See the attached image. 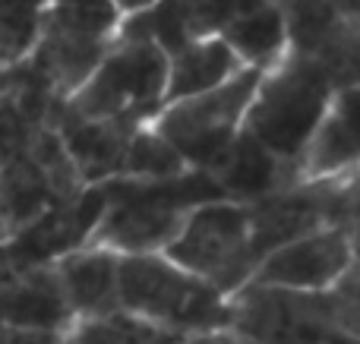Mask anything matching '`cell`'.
I'll return each mask as SVG.
<instances>
[{"mask_svg":"<svg viewBox=\"0 0 360 344\" xmlns=\"http://www.w3.org/2000/svg\"><path fill=\"white\" fill-rule=\"evenodd\" d=\"M63 335L57 332H35V329H13L0 326V344H60Z\"/></svg>","mask_w":360,"mask_h":344,"instance_id":"7402d4cb","label":"cell"},{"mask_svg":"<svg viewBox=\"0 0 360 344\" xmlns=\"http://www.w3.org/2000/svg\"><path fill=\"white\" fill-rule=\"evenodd\" d=\"M338 86L323 63L288 51L278 63L262 70L240 133L275 158L297 164L307 139L316 130Z\"/></svg>","mask_w":360,"mask_h":344,"instance_id":"3957f363","label":"cell"},{"mask_svg":"<svg viewBox=\"0 0 360 344\" xmlns=\"http://www.w3.org/2000/svg\"><path fill=\"white\" fill-rule=\"evenodd\" d=\"M237 344H240V341H237ZM335 344H357V341H335Z\"/></svg>","mask_w":360,"mask_h":344,"instance_id":"484cf974","label":"cell"},{"mask_svg":"<svg viewBox=\"0 0 360 344\" xmlns=\"http://www.w3.org/2000/svg\"><path fill=\"white\" fill-rule=\"evenodd\" d=\"M54 275L76 319L114 313L117 307V256L98 246H79L54 259Z\"/></svg>","mask_w":360,"mask_h":344,"instance_id":"4fadbf2b","label":"cell"},{"mask_svg":"<svg viewBox=\"0 0 360 344\" xmlns=\"http://www.w3.org/2000/svg\"><path fill=\"white\" fill-rule=\"evenodd\" d=\"M345 174H357V86H345L332 95L294 164L297 180H329Z\"/></svg>","mask_w":360,"mask_h":344,"instance_id":"8fae6325","label":"cell"},{"mask_svg":"<svg viewBox=\"0 0 360 344\" xmlns=\"http://www.w3.org/2000/svg\"><path fill=\"white\" fill-rule=\"evenodd\" d=\"M184 161L177 152L152 130L149 124H139L130 136V149H127L124 174L130 180H158V177H177L184 174Z\"/></svg>","mask_w":360,"mask_h":344,"instance_id":"ffe728a7","label":"cell"},{"mask_svg":"<svg viewBox=\"0 0 360 344\" xmlns=\"http://www.w3.org/2000/svg\"><path fill=\"white\" fill-rule=\"evenodd\" d=\"M111 4L117 6L120 16H133V13H139V10H149L155 0H111Z\"/></svg>","mask_w":360,"mask_h":344,"instance_id":"cb8c5ba5","label":"cell"},{"mask_svg":"<svg viewBox=\"0 0 360 344\" xmlns=\"http://www.w3.org/2000/svg\"><path fill=\"white\" fill-rule=\"evenodd\" d=\"M60 344H184V335L165 332L124 310H114L92 319H76L63 332Z\"/></svg>","mask_w":360,"mask_h":344,"instance_id":"e0dca14e","label":"cell"},{"mask_svg":"<svg viewBox=\"0 0 360 344\" xmlns=\"http://www.w3.org/2000/svg\"><path fill=\"white\" fill-rule=\"evenodd\" d=\"M117 307L184 338L228 329V297L165 253L117 256Z\"/></svg>","mask_w":360,"mask_h":344,"instance_id":"277c9868","label":"cell"},{"mask_svg":"<svg viewBox=\"0 0 360 344\" xmlns=\"http://www.w3.org/2000/svg\"><path fill=\"white\" fill-rule=\"evenodd\" d=\"M101 190H105V212L86 246H98L114 256L165 253L190 209L224 199L218 183L199 171H184L177 177H158V180L117 177L105 180Z\"/></svg>","mask_w":360,"mask_h":344,"instance_id":"7a4b0ae2","label":"cell"},{"mask_svg":"<svg viewBox=\"0 0 360 344\" xmlns=\"http://www.w3.org/2000/svg\"><path fill=\"white\" fill-rule=\"evenodd\" d=\"M259 4L266 0H180V10H184L186 32L196 41V38H218L224 25Z\"/></svg>","mask_w":360,"mask_h":344,"instance_id":"44dd1931","label":"cell"},{"mask_svg":"<svg viewBox=\"0 0 360 344\" xmlns=\"http://www.w3.org/2000/svg\"><path fill=\"white\" fill-rule=\"evenodd\" d=\"M332 10L345 13V16H357V0H326Z\"/></svg>","mask_w":360,"mask_h":344,"instance_id":"d4e9b609","label":"cell"},{"mask_svg":"<svg viewBox=\"0 0 360 344\" xmlns=\"http://www.w3.org/2000/svg\"><path fill=\"white\" fill-rule=\"evenodd\" d=\"M51 126L57 130L70 161L76 164L86 187H98L105 180H117L124 174L130 136L139 124L120 120H89L57 105L51 111Z\"/></svg>","mask_w":360,"mask_h":344,"instance_id":"30bf717a","label":"cell"},{"mask_svg":"<svg viewBox=\"0 0 360 344\" xmlns=\"http://www.w3.org/2000/svg\"><path fill=\"white\" fill-rule=\"evenodd\" d=\"M165 256L212 284L221 297L237 294L256 272L247 206L215 199L190 209L177 237L165 246Z\"/></svg>","mask_w":360,"mask_h":344,"instance_id":"52a82bcc","label":"cell"},{"mask_svg":"<svg viewBox=\"0 0 360 344\" xmlns=\"http://www.w3.org/2000/svg\"><path fill=\"white\" fill-rule=\"evenodd\" d=\"M354 227H323L272 250L256 263L250 282L288 291H329L348 269H354Z\"/></svg>","mask_w":360,"mask_h":344,"instance_id":"9c48e42d","label":"cell"},{"mask_svg":"<svg viewBox=\"0 0 360 344\" xmlns=\"http://www.w3.org/2000/svg\"><path fill=\"white\" fill-rule=\"evenodd\" d=\"M212 180L218 183L224 199L250 206V202L262 199V196L275 193V190L297 183V177H294V164L281 161L272 152L262 149L259 143H253L250 136L237 133L228 158H224V164L215 171Z\"/></svg>","mask_w":360,"mask_h":344,"instance_id":"5bb4252c","label":"cell"},{"mask_svg":"<svg viewBox=\"0 0 360 344\" xmlns=\"http://www.w3.org/2000/svg\"><path fill=\"white\" fill-rule=\"evenodd\" d=\"M76 322L54 265H32L0 278V326L63 335Z\"/></svg>","mask_w":360,"mask_h":344,"instance_id":"7c38bea8","label":"cell"},{"mask_svg":"<svg viewBox=\"0 0 360 344\" xmlns=\"http://www.w3.org/2000/svg\"><path fill=\"white\" fill-rule=\"evenodd\" d=\"M44 0H0V70L16 67L35 48Z\"/></svg>","mask_w":360,"mask_h":344,"instance_id":"d6986e66","label":"cell"},{"mask_svg":"<svg viewBox=\"0 0 360 344\" xmlns=\"http://www.w3.org/2000/svg\"><path fill=\"white\" fill-rule=\"evenodd\" d=\"M240 60L231 54L221 38H196L168 57V79H165V105L193 95L212 92L240 73Z\"/></svg>","mask_w":360,"mask_h":344,"instance_id":"9a60e30c","label":"cell"},{"mask_svg":"<svg viewBox=\"0 0 360 344\" xmlns=\"http://www.w3.org/2000/svg\"><path fill=\"white\" fill-rule=\"evenodd\" d=\"M357 265L329 291H288L247 282L228 297V329L240 344L357 341Z\"/></svg>","mask_w":360,"mask_h":344,"instance_id":"6da1fadb","label":"cell"},{"mask_svg":"<svg viewBox=\"0 0 360 344\" xmlns=\"http://www.w3.org/2000/svg\"><path fill=\"white\" fill-rule=\"evenodd\" d=\"M218 38L231 48L240 67L259 70V73L288 54V29L278 0H266V4L240 13L234 22L224 25Z\"/></svg>","mask_w":360,"mask_h":344,"instance_id":"2e32d148","label":"cell"},{"mask_svg":"<svg viewBox=\"0 0 360 344\" xmlns=\"http://www.w3.org/2000/svg\"><path fill=\"white\" fill-rule=\"evenodd\" d=\"M259 76V70L243 67L234 79H228L212 92L168 101L158 107L149 126L177 152L186 171L215 177V171L224 164L237 133H240L243 114L253 101Z\"/></svg>","mask_w":360,"mask_h":344,"instance_id":"5b68a950","label":"cell"},{"mask_svg":"<svg viewBox=\"0 0 360 344\" xmlns=\"http://www.w3.org/2000/svg\"><path fill=\"white\" fill-rule=\"evenodd\" d=\"M120 13L111 0H44L41 22L54 25L70 35L95 38V41H114L120 25Z\"/></svg>","mask_w":360,"mask_h":344,"instance_id":"ac0fdd59","label":"cell"},{"mask_svg":"<svg viewBox=\"0 0 360 344\" xmlns=\"http://www.w3.org/2000/svg\"><path fill=\"white\" fill-rule=\"evenodd\" d=\"M184 344H237L228 332H202V335H190L184 338Z\"/></svg>","mask_w":360,"mask_h":344,"instance_id":"603a6c76","label":"cell"},{"mask_svg":"<svg viewBox=\"0 0 360 344\" xmlns=\"http://www.w3.org/2000/svg\"><path fill=\"white\" fill-rule=\"evenodd\" d=\"M250 244L259 263L272 250L323 227L357 231V174L329 180H297L247 206Z\"/></svg>","mask_w":360,"mask_h":344,"instance_id":"ba28073f","label":"cell"},{"mask_svg":"<svg viewBox=\"0 0 360 344\" xmlns=\"http://www.w3.org/2000/svg\"><path fill=\"white\" fill-rule=\"evenodd\" d=\"M168 57L149 41L114 38L86 82L63 107L89 120L149 124L165 105Z\"/></svg>","mask_w":360,"mask_h":344,"instance_id":"8992f818","label":"cell"}]
</instances>
